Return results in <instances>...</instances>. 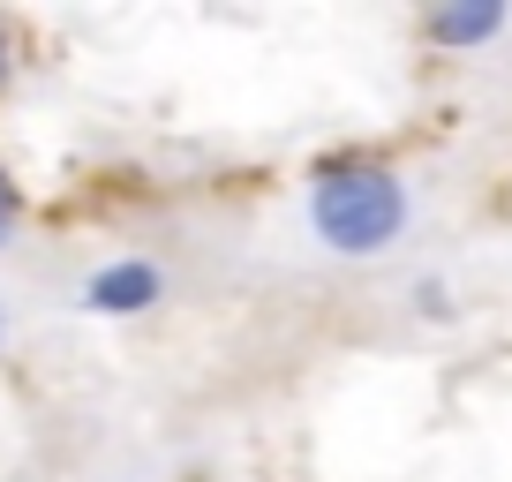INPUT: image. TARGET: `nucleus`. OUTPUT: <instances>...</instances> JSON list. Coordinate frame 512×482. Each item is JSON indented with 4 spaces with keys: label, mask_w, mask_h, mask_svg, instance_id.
<instances>
[{
    "label": "nucleus",
    "mask_w": 512,
    "mask_h": 482,
    "mask_svg": "<svg viewBox=\"0 0 512 482\" xmlns=\"http://www.w3.org/2000/svg\"><path fill=\"white\" fill-rule=\"evenodd\" d=\"M309 219H317L324 249H339V257H377L407 226V189L384 174V166H332V174L309 189Z\"/></svg>",
    "instance_id": "obj_1"
},
{
    "label": "nucleus",
    "mask_w": 512,
    "mask_h": 482,
    "mask_svg": "<svg viewBox=\"0 0 512 482\" xmlns=\"http://www.w3.org/2000/svg\"><path fill=\"white\" fill-rule=\"evenodd\" d=\"M159 264L151 257H113V264H98L91 272V287H83V302L98 309V317H136V309H151L159 302Z\"/></svg>",
    "instance_id": "obj_2"
},
{
    "label": "nucleus",
    "mask_w": 512,
    "mask_h": 482,
    "mask_svg": "<svg viewBox=\"0 0 512 482\" xmlns=\"http://www.w3.org/2000/svg\"><path fill=\"white\" fill-rule=\"evenodd\" d=\"M505 31V8L497 0H467V8H437L430 16V38L437 46H482V38Z\"/></svg>",
    "instance_id": "obj_3"
},
{
    "label": "nucleus",
    "mask_w": 512,
    "mask_h": 482,
    "mask_svg": "<svg viewBox=\"0 0 512 482\" xmlns=\"http://www.w3.org/2000/svg\"><path fill=\"white\" fill-rule=\"evenodd\" d=\"M8 226H16V189L0 181V241H8Z\"/></svg>",
    "instance_id": "obj_4"
},
{
    "label": "nucleus",
    "mask_w": 512,
    "mask_h": 482,
    "mask_svg": "<svg viewBox=\"0 0 512 482\" xmlns=\"http://www.w3.org/2000/svg\"><path fill=\"white\" fill-rule=\"evenodd\" d=\"M0 83H8V46H0Z\"/></svg>",
    "instance_id": "obj_5"
}]
</instances>
